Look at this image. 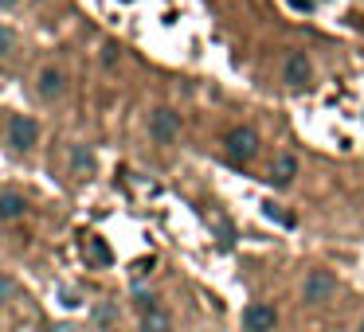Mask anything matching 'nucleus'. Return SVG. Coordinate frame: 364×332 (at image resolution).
<instances>
[{"instance_id": "obj_1", "label": "nucleus", "mask_w": 364, "mask_h": 332, "mask_svg": "<svg viewBox=\"0 0 364 332\" xmlns=\"http://www.w3.org/2000/svg\"><path fill=\"white\" fill-rule=\"evenodd\" d=\"M228 157L235 160V165H247V160L255 157V153H259V133H255L251 126H239V129H231L228 133Z\"/></svg>"}, {"instance_id": "obj_2", "label": "nucleus", "mask_w": 364, "mask_h": 332, "mask_svg": "<svg viewBox=\"0 0 364 332\" xmlns=\"http://www.w3.org/2000/svg\"><path fill=\"white\" fill-rule=\"evenodd\" d=\"M36 141H40V126H36V118H28V114H12L9 118V145L20 153L36 149Z\"/></svg>"}, {"instance_id": "obj_3", "label": "nucleus", "mask_w": 364, "mask_h": 332, "mask_svg": "<svg viewBox=\"0 0 364 332\" xmlns=\"http://www.w3.org/2000/svg\"><path fill=\"white\" fill-rule=\"evenodd\" d=\"M333 289H337V277H333L329 270H309V277H306V301H309V305L329 301Z\"/></svg>"}, {"instance_id": "obj_4", "label": "nucleus", "mask_w": 364, "mask_h": 332, "mask_svg": "<svg viewBox=\"0 0 364 332\" xmlns=\"http://www.w3.org/2000/svg\"><path fill=\"white\" fill-rule=\"evenodd\" d=\"M274 324H278V313H274V305H247L243 309V328L247 332H274Z\"/></svg>"}, {"instance_id": "obj_5", "label": "nucleus", "mask_w": 364, "mask_h": 332, "mask_svg": "<svg viewBox=\"0 0 364 332\" xmlns=\"http://www.w3.org/2000/svg\"><path fill=\"white\" fill-rule=\"evenodd\" d=\"M149 133H153V141H161V145L176 141V133H181V118H176L173 110H153Z\"/></svg>"}, {"instance_id": "obj_6", "label": "nucleus", "mask_w": 364, "mask_h": 332, "mask_svg": "<svg viewBox=\"0 0 364 332\" xmlns=\"http://www.w3.org/2000/svg\"><path fill=\"white\" fill-rule=\"evenodd\" d=\"M294 176H298V157H294V153H278V157L270 160V176H267V180L274 184V188H290Z\"/></svg>"}, {"instance_id": "obj_7", "label": "nucleus", "mask_w": 364, "mask_h": 332, "mask_svg": "<svg viewBox=\"0 0 364 332\" xmlns=\"http://www.w3.org/2000/svg\"><path fill=\"white\" fill-rule=\"evenodd\" d=\"M36 90H40L43 102H55V98H63V90H67L63 71H59V67H43V71H40V82H36Z\"/></svg>"}, {"instance_id": "obj_8", "label": "nucleus", "mask_w": 364, "mask_h": 332, "mask_svg": "<svg viewBox=\"0 0 364 332\" xmlns=\"http://www.w3.org/2000/svg\"><path fill=\"white\" fill-rule=\"evenodd\" d=\"M309 79H314L309 59L301 55V51H294V55L286 59V82H290V87H309Z\"/></svg>"}, {"instance_id": "obj_9", "label": "nucleus", "mask_w": 364, "mask_h": 332, "mask_svg": "<svg viewBox=\"0 0 364 332\" xmlns=\"http://www.w3.org/2000/svg\"><path fill=\"white\" fill-rule=\"evenodd\" d=\"M24 211H28V204H24V196H20V192H0V219H4V223L20 219Z\"/></svg>"}, {"instance_id": "obj_10", "label": "nucleus", "mask_w": 364, "mask_h": 332, "mask_svg": "<svg viewBox=\"0 0 364 332\" xmlns=\"http://www.w3.org/2000/svg\"><path fill=\"white\" fill-rule=\"evenodd\" d=\"M141 332H173V321H168L165 309H145L141 313Z\"/></svg>"}, {"instance_id": "obj_11", "label": "nucleus", "mask_w": 364, "mask_h": 332, "mask_svg": "<svg viewBox=\"0 0 364 332\" xmlns=\"http://www.w3.org/2000/svg\"><path fill=\"white\" fill-rule=\"evenodd\" d=\"M71 168H75V176H90L95 172V153H90L87 145H75L71 149Z\"/></svg>"}, {"instance_id": "obj_12", "label": "nucleus", "mask_w": 364, "mask_h": 332, "mask_svg": "<svg viewBox=\"0 0 364 332\" xmlns=\"http://www.w3.org/2000/svg\"><path fill=\"white\" fill-rule=\"evenodd\" d=\"M95 321L102 324V328H114V324H118V309H114L110 301H102V305L95 309Z\"/></svg>"}, {"instance_id": "obj_13", "label": "nucleus", "mask_w": 364, "mask_h": 332, "mask_svg": "<svg viewBox=\"0 0 364 332\" xmlns=\"http://www.w3.org/2000/svg\"><path fill=\"white\" fill-rule=\"evenodd\" d=\"M90 258H95L98 266H110V258H114V254H110V246H106L102 238H90Z\"/></svg>"}, {"instance_id": "obj_14", "label": "nucleus", "mask_w": 364, "mask_h": 332, "mask_svg": "<svg viewBox=\"0 0 364 332\" xmlns=\"http://www.w3.org/2000/svg\"><path fill=\"white\" fill-rule=\"evenodd\" d=\"M262 211H267V215H270V219H274V223H282V227H294V215H286V211H282V207H278V204H262Z\"/></svg>"}, {"instance_id": "obj_15", "label": "nucleus", "mask_w": 364, "mask_h": 332, "mask_svg": "<svg viewBox=\"0 0 364 332\" xmlns=\"http://www.w3.org/2000/svg\"><path fill=\"white\" fill-rule=\"evenodd\" d=\"M12 48H16V32H12V28H0V59L9 55Z\"/></svg>"}, {"instance_id": "obj_16", "label": "nucleus", "mask_w": 364, "mask_h": 332, "mask_svg": "<svg viewBox=\"0 0 364 332\" xmlns=\"http://www.w3.org/2000/svg\"><path fill=\"white\" fill-rule=\"evenodd\" d=\"M12 297V282L9 277H0V301H9Z\"/></svg>"}, {"instance_id": "obj_17", "label": "nucleus", "mask_w": 364, "mask_h": 332, "mask_svg": "<svg viewBox=\"0 0 364 332\" xmlns=\"http://www.w3.org/2000/svg\"><path fill=\"white\" fill-rule=\"evenodd\" d=\"M51 332H75V324H55Z\"/></svg>"}, {"instance_id": "obj_18", "label": "nucleus", "mask_w": 364, "mask_h": 332, "mask_svg": "<svg viewBox=\"0 0 364 332\" xmlns=\"http://www.w3.org/2000/svg\"><path fill=\"white\" fill-rule=\"evenodd\" d=\"M20 0H0V9H16Z\"/></svg>"}, {"instance_id": "obj_19", "label": "nucleus", "mask_w": 364, "mask_h": 332, "mask_svg": "<svg viewBox=\"0 0 364 332\" xmlns=\"http://www.w3.org/2000/svg\"><path fill=\"white\" fill-rule=\"evenodd\" d=\"M360 332H364V321H360Z\"/></svg>"}]
</instances>
